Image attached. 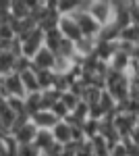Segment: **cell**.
I'll use <instances>...</instances> for the list:
<instances>
[{"label":"cell","mask_w":139,"mask_h":156,"mask_svg":"<svg viewBox=\"0 0 139 156\" xmlns=\"http://www.w3.org/2000/svg\"><path fill=\"white\" fill-rule=\"evenodd\" d=\"M25 123H29V117H27V115H17V117H15V121H12V125H11V131H9V135H15V133L19 131Z\"/></svg>","instance_id":"484cf974"},{"label":"cell","mask_w":139,"mask_h":156,"mask_svg":"<svg viewBox=\"0 0 139 156\" xmlns=\"http://www.w3.org/2000/svg\"><path fill=\"white\" fill-rule=\"evenodd\" d=\"M108 154L110 156H127V148H125L123 142H118L116 146H112V148L108 150Z\"/></svg>","instance_id":"83f0119b"},{"label":"cell","mask_w":139,"mask_h":156,"mask_svg":"<svg viewBox=\"0 0 139 156\" xmlns=\"http://www.w3.org/2000/svg\"><path fill=\"white\" fill-rule=\"evenodd\" d=\"M15 62H17V54H12L11 50L0 52V77L9 75V73H15Z\"/></svg>","instance_id":"e0dca14e"},{"label":"cell","mask_w":139,"mask_h":156,"mask_svg":"<svg viewBox=\"0 0 139 156\" xmlns=\"http://www.w3.org/2000/svg\"><path fill=\"white\" fill-rule=\"evenodd\" d=\"M62 40H64V37L60 36V31H58L56 27H54V29H48V31H44V46H46L48 50H52L54 54H56L58 46L62 44Z\"/></svg>","instance_id":"2e32d148"},{"label":"cell","mask_w":139,"mask_h":156,"mask_svg":"<svg viewBox=\"0 0 139 156\" xmlns=\"http://www.w3.org/2000/svg\"><path fill=\"white\" fill-rule=\"evenodd\" d=\"M118 42L123 44H129V46H139V27L137 25H127L120 29V36H118Z\"/></svg>","instance_id":"5bb4252c"},{"label":"cell","mask_w":139,"mask_h":156,"mask_svg":"<svg viewBox=\"0 0 139 156\" xmlns=\"http://www.w3.org/2000/svg\"><path fill=\"white\" fill-rule=\"evenodd\" d=\"M52 144H56L54 142V135H52V131H48V129H37V133H35V140H33V146L44 154L48 148Z\"/></svg>","instance_id":"4fadbf2b"},{"label":"cell","mask_w":139,"mask_h":156,"mask_svg":"<svg viewBox=\"0 0 139 156\" xmlns=\"http://www.w3.org/2000/svg\"><path fill=\"white\" fill-rule=\"evenodd\" d=\"M98 129H100V121H93V119L83 121V125H81V131L85 135V140H93L98 135Z\"/></svg>","instance_id":"44dd1931"},{"label":"cell","mask_w":139,"mask_h":156,"mask_svg":"<svg viewBox=\"0 0 139 156\" xmlns=\"http://www.w3.org/2000/svg\"><path fill=\"white\" fill-rule=\"evenodd\" d=\"M0 94L4 98L9 96H17V98H25V87L21 83V75L19 73H9L4 77H0Z\"/></svg>","instance_id":"277c9868"},{"label":"cell","mask_w":139,"mask_h":156,"mask_svg":"<svg viewBox=\"0 0 139 156\" xmlns=\"http://www.w3.org/2000/svg\"><path fill=\"white\" fill-rule=\"evenodd\" d=\"M71 131H73V127H71L69 123H64V121H58L56 125L52 127V135H54V142L56 144H60L62 148L64 146H69L71 144Z\"/></svg>","instance_id":"9c48e42d"},{"label":"cell","mask_w":139,"mask_h":156,"mask_svg":"<svg viewBox=\"0 0 139 156\" xmlns=\"http://www.w3.org/2000/svg\"><path fill=\"white\" fill-rule=\"evenodd\" d=\"M96 37H81L79 42H75V54H79L81 58H87L96 52Z\"/></svg>","instance_id":"7c38bea8"},{"label":"cell","mask_w":139,"mask_h":156,"mask_svg":"<svg viewBox=\"0 0 139 156\" xmlns=\"http://www.w3.org/2000/svg\"><path fill=\"white\" fill-rule=\"evenodd\" d=\"M35 77H37V85H40V92H46V90H52L54 87V71H35Z\"/></svg>","instance_id":"d6986e66"},{"label":"cell","mask_w":139,"mask_h":156,"mask_svg":"<svg viewBox=\"0 0 139 156\" xmlns=\"http://www.w3.org/2000/svg\"><path fill=\"white\" fill-rule=\"evenodd\" d=\"M129 65H131V56L127 52H123V50H116L112 54V58L108 60V69L116 73H127Z\"/></svg>","instance_id":"30bf717a"},{"label":"cell","mask_w":139,"mask_h":156,"mask_svg":"<svg viewBox=\"0 0 139 156\" xmlns=\"http://www.w3.org/2000/svg\"><path fill=\"white\" fill-rule=\"evenodd\" d=\"M6 106L11 108L15 115H27V112H25V98L9 96V98H6Z\"/></svg>","instance_id":"7402d4cb"},{"label":"cell","mask_w":139,"mask_h":156,"mask_svg":"<svg viewBox=\"0 0 139 156\" xmlns=\"http://www.w3.org/2000/svg\"><path fill=\"white\" fill-rule=\"evenodd\" d=\"M87 12H89L102 27H106V25H110L114 21V2H106V0L87 2Z\"/></svg>","instance_id":"3957f363"},{"label":"cell","mask_w":139,"mask_h":156,"mask_svg":"<svg viewBox=\"0 0 139 156\" xmlns=\"http://www.w3.org/2000/svg\"><path fill=\"white\" fill-rule=\"evenodd\" d=\"M21 75V83L25 87V94H37L40 92V85H37V77H35L33 69H27V71L19 73Z\"/></svg>","instance_id":"9a60e30c"},{"label":"cell","mask_w":139,"mask_h":156,"mask_svg":"<svg viewBox=\"0 0 139 156\" xmlns=\"http://www.w3.org/2000/svg\"><path fill=\"white\" fill-rule=\"evenodd\" d=\"M4 106H6V98H4L2 94H0V110H2Z\"/></svg>","instance_id":"f546056e"},{"label":"cell","mask_w":139,"mask_h":156,"mask_svg":"<svg viewBox=\"0 0 139 156\" xmlns=\"http://www.w3.org/2000/svg\"><path fill=\"white\" fill-rule=\"evenodd\" d=\"M40 102H42V94L40 92L25 96V112H27V117H31V115H35L40 110Z\"/></svg>","instance_id":"ffe728a7"},{"label":"cell","mask_w":139,"mask_h":156,"mask_svg":"<svg viewBox=\"0 0 139 156\" xmlns=\"http://www.w3.org/2000/svg\"><path fill=\"white\" fill-rule=\"evenodd\" d=\"M15 31H12L11 23H2L0 25V42H12L15 40Z\"/></svg>","instance_id":"cb8c5ba5"},{"label":"cell","mask_w":139,"mask_h":156,"mask_svg":"<svg viewBox=\"0 0 139 156\" xmlns=\"http://www.w3.org/2000/svg\"><path fill=\"white\" fill-rule=\"evenodd\" d=\"M29 121L35 125V129H48V131H52V127L58 123V119L52 115V110H37L35 115L29 117Z\"/></svg>","instance_id":"ba28073f"},{"label":"cell","mask_w":139,"mask_h":156,"mask_svg":"<svg viewBox=\"0 0 139 156\" xmlns=\"http://www.w3.org/2000/svg\"><path fill=\"white\" fill-rule=\"evenodd\" d=\"M35 133H37V129H35L33 123L29 121V123H25V125H23V127H21L17 133H15L12 137H15V142H17L19 146H23V144H33Z\"/></svg>","instance_id":"8fae6325"},{"label":"cell","mask_w":139,"mask_h":156,"mask_svg":"<svg viewBox=\"0 0 139 156\" xmlns=\"http://www.w3.org/2000/svg\"><path fill=\"white\" fill-rule=\"evenodd\" d=\"M17 40H19V44H21V56L31 60L35 56V52L44 46V31H42L40 27H35L31 31L23 34L21 37H17Z\"/></svg>","instance_id":"7a4b0ae2"},{"label":"cell","mask_w":139,"mask_h":156,"mask_svg":"<svg viewBox=\"0 0 139 156\" xmlns=\"http://www.w3.org/2000/svg\"><path fill=\"white\" fill-rule=\"evenodd\" d=\"M54 62H56V54L52 50H48L46 46H42L31 58V69L33 71H52Z\"/></svg>","instance_id":"52a82bcc"},{"label":"cell","mask_w":139,"mask_h":156,"mask_svg":"<svg viewBox=\"0 0 139 156\" xmlns=\"http://www.w3.org/2000/svg\"><path fill=\"white\" fill-rule=\"evenodd\" d=\"M56 29L60 31V36L64 37V40H69V42H79L81 40V31H79V27H77V21H75V17L73 15H64V17H58V25Z\"/></svg>","instance_id":"5b68a950"},{"label":"cell","mask_w":139,"mask_h":156,"mask_svg":"<svg viewBox=\"0 0 139 156\" xmlns=\"http://www.w3.org/2000/svg\"><path fill=\"white\" fill-rule=\"evenodd\" d=\"M9 15H11V19H15V21H23V19H27V17H29V6H27V2H23V0L11 2Z\"/></svg>","instance_id":"ac0fdd59"},{"label":"cell","mask_w":139,"mask_h":156,"mask_svg":"<svg viewBox=\"0 0 139 156\" xmlns=\"http://www.w3.org/2000/svg\"><path fill=\"white\" fill-rule=\"evenodd\" d=\"M60 102H62V104L67 106V110H69V112H73V110L77 108V104H79L81 100L75 96V94H71V92H62V94H60Z\"/></svg>","instance_id":"603a6c76"},{"label":"cell","mask_w":139,"mask_h":156,"mask_svg":"<svg viewBox=\"0 0 139 156\" xmlns=\"http://www.w3.org/2000/svg\"><path fill=\"white\" fill-rule=\"evenodd\" d=\"M40 156H48V154H40Z\"/></svg>","instance_id":"4dcf8cb0"},{"label":"cell","mask_w":139,"mask_h":156,"mask_svg":"<svg viewBox=\"0 0 139 156\" xmlns=\"http://www.w3.org/2000/svg\"><path fill=\"white\" fill-rule=\"evenodd\" d=\"M112 125H114L116 133H118L120 140H123V137H129L131 131L137 127V117L131 115V112H116L114 119H112Z\"/></svg>","instance_id":"8992f818"},{"label":"cell","mask_w":139,"mask_h":156,"mask_svg":"<svg viewBox=\"0 0 139 156\" xmlns=\"http://www.w3.org/2000/svg\"><path fill=\"white\" fill-rule=\"evenodd\" d=\"M73 17H75L77 27H79V31H81L83 37H96V40H98L100 31H102V25H100L92 15L87 12V2L79 4V9H77V12H75Z\"/></svg>","instance_id":"6da1fadb"},{"label":"cell","mask_w":139,"mask_h":156,"mask_svg":"<svg viewBox=\"0 0 139 156\" xmlns=\"http://www.w3.org/2000/svg\"><path fill=\"white\" fill-rule=\"evenodd\" d=\"M42 152L35 148L33 144H23L17 148V156H40Z\"/></svg>","instance_id":"d4e9b609"},{"label":"cell","mask_w":139,"mask_h":156,"mask_svg":"<svg viewBox=\"0 0 139 156\" xmlns=\"http://www.w3.org/2000/svg\"><path fill=\"white\" fill-rule=\"evenodd\" d=\"M62 150H64V148H62L60 144H52L44 154H48V156H62Z\"/></svg>","instance_id":"f1b7e54d"},{"label":"cell","mask_w":139,"mask_h":156,"mask_svg":"<svg viewBox=\"0 0 139 156\" xmlns=\"http://www.w3.org/2000/svg\"><path fill=\"white\" fill-rule=\"evenodd\" d=\"M129 19L133 25L139 27V2H129Z\"/></svg>","instance_id":"4316f807"}]
</instances>
